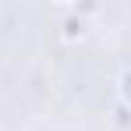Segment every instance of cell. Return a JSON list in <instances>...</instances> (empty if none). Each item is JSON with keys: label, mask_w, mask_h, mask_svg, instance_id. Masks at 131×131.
<instances>
[{"label": "cell", "mask_w": 131, "mask_h": 131, "mask_svg": "<svg viewBox=\"0 0 131 131\" xmlns=\"http://www.w3.org/2000/svg\"><path fill=\"white\" fill-rule=\"evenodd\" d=\"M124 96H128V99H131V71H128V74H124Z\"/></svg>", "instance_id": "1"}]
</instances>
